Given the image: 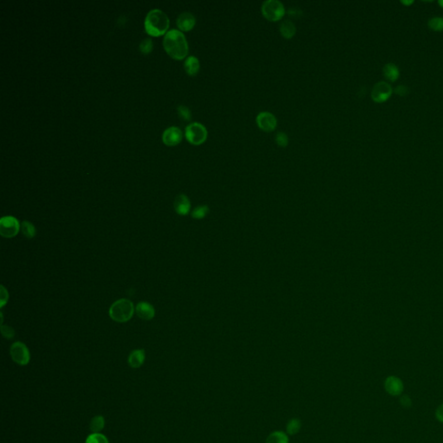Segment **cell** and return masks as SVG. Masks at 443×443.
I'll list each match as a JSON object with an SVG mask.
<instances>
[{"instance_id": "6da1fadb", "label": "cell", "mask_w": 443, "mask_h": 443, "mask_svg": "<svg viewBox=\"0 0 443 443\" xmlns=\"http://www.w3.org/2000/svg\"><path fill=\"white\" fill-rule=\"evenodd\" d=\"M163 46L168 56L178 61L186 58L189 53L186 36L178 30H170L164 36Z\"/></svg>"}, {"instance_id": "7a4b0ae2", "label": "cell", "mask_w": 443, "mask_h": 443, "mask_svg": "<svg viewBox=\"0 0 443 443\" xmlns=\"http://www.w3.org/2000/svg\"><path fill=\"white\" fill-rule=\"evenodd\" d=\"M145 31L152 38H159L168 32L170 19L159 9H153L148 12L145 19Z\"/></svg>"}, {"instance_id": "3957f363", "label": "cell", "mask_w": 443, "mask_h": 443, "mask_svg": "<svg viewBox=\"0 0 443 443\" xmlns=\"http://www.w3.org/2000/svg\"><path fill=\"white\" fill-rule=\"evenodd\" d=\"M134 310L135 308L131 300L127 299H118L110 307V318L118 323H125L132 318Z\"/></svg>"}, {"instance_id": "277c9868", "label": "cell", "mask_w": 443, "mask_h": 443, "mask_svg": "<svg viewBox=\"0 0 443 443\" xmlns=\"http://www.w3.org/2000/svg\"><path fill=\"white\" fill-rule=\"evenodd\" d=\"M261 13L270 22H278L286 13L284 5L278 0H267L261 5Z\"/></svg>"}, {"instance_id": "5b68a950", "label": "cell", "mask_w": 443, "mask_h": 443, "mask_svg": "<svg viewBox=\"0 0 443 443\" xmlns=\"http://www.w3.org/2000/svg\"><path fill=\"white\" fill-rule=\"evenodd\" d=\"M185 135L190 144L200 146L207 140L208 132L203 124L199 122H193L186 127Z\"/></svg>"}, {"instance_id": "8992f818", "label": "cell", "mask_w": 443, "mask_h": 443, "mask_svg": "<svg viewBox=\"0 0 443 443\" xmlns=\"http://www.w3.org/2000/svg\"><path fill=\"white\" fill-rule=\"evenodd\" d=\"M21 225L19 220L12 216H3L0 220V234L5 238H12L19 234Z\"/></svg>"}, {"instance_id": "52a82bcc", "label": "cell", "mask_w": 443, "mask_h": 443, "mask_svg": "<svg viewBox=\"0 0 443 443\" xmlns=\"http://www.w3.org/2000/svg\"><path fill=\"white\" fill-rule=\"evenodd\" d=\"M11 356L15 363L19 365H26L31 359L30 351L22 342H15L11 346Z\"/></svg>"}, {"instance_id": "ba28073f", "label": "cell", "mask_w": 443, "mask_h": 443, "mask_svg": "<svg viewBox=\"0 0 443 443\" xmlns=\"http://www.w3.org/2000/svg\"><path fill=\"white\" fill-rule=\"evenodd\" d=\"M383 387L387 394L391 397H400L404 390L403 382L397 376H389L386 378L384 380Z\"/></svg>"}, {"instance_id": "9c48e42d", "label": "cell", "mask_w": 443, "mask_h": 443, "mask_svg": "<svg viewBox=\"0 0 443 443\" xmlns=\"http://www.w3.org/2000/svg\"><path fill=\"white\" fill-rule=\"evenodd\" d=\"M256 124L263 132L271 133L276 128V118L269 112H261L256 116Z\"/></svg>"}, {"instance_id": "30bf717a", "label": "cell", "mask_w": 443, "mask_h": 443, "mask_svg": "<svg viewBox=\"0 0 443 443\" xmlns=\"http://www.w3.org/2000/svg\"><path fill=\"white\" fill-rule=\"evenodd\" d=\"M182 140V131L178 127H170L166 129L162 134L163 143L167 147H176Z\"/></svg>"}, {"instance_id": "8fae6325", "label": "cell", "mask_w": 443, "mask_h": 443, "mask_svg": "<svg viewBox=\"0 0 443 443\" xmlns=\"http://www.w3.org/2000/svg\"><path fill=\"white\" fill-rule=\"evenodd\" d=\"M391 93L392 89L389 84L384 82H379L373 87L371 92V97L376 103H383L390 98Z\"/></svg>"}, {"instance_id": "7c38bea8", "label": "cell", "mask_w": 443, "mask_h": 443, "mask_svg": "<svg viewBox=\"0 0 443 443\" xmlns=\"http://www.w3.org/2000/svg\"><path fill=\"white\" fill-rule=\"evenodd\" d=\"M176 23L178 31L181 32H188L193 30L194 27L196 25V18L190 12H183L178 16Z\"/></svg>"}, {"instance_id": "4fadbf2b", "label": "cell", "mask_w": 443, "mask_h": 443, "mask_svg": "<svg viewBox=\"0 0 443 443\" xmlns=\"http://www.w3.org/2000/svg\"><path fill=\"white\" fill-rule=\"evenodd\" d=\"M137 315L144 320H150L154 317L155 310L152 305L148 302H140L135 307Z\"/></svg>"}, {"instance_id": "5bb4252c", "label": "cell", "mask_w": 443, "mask_h": 443, "mask_svg": "<svg viewBox=\"0 0 443 443\" xmlns=\"http://www.w3.org/2000/svg\"><path fill=\"white\" fill-rule=\"evenodd\" d=\"M174 209L178 215L186 216L190 211V202L185 194H180L176 197L174 202Z\"/></svg>"}, {"instance_id": "9a60e30c", "label": "cell", "mask_w": 443, "mask_h": 443, "mask_svg": "<svg viewBox=\"0 0 443 443\" xmlns=\"http://www.w3.org/2000/svg\"><path fill=\"white\" fill-rule=\"evenodd\" d=\"M184 68L186 74L189 76H197L200 70V63L197 57L190 56L187 57L184 63Z\"/></svg>"}, {"instance_id": "2e32d148", "label": "cell", "mask_w": 443, "mask_h": 443, "mask_svg": "<svg viewBox=\"0 0 443 443\" xmlns=\"http://www.w3.org/2000/svg\"><path fill=\"white\" fill-rule=\"evenodd\" d=\"M145 358H146V354H145V351L143 349L134 350L133 352L130 353L128 357V364L130 367L134 368V369L140 368L144 363Z\"/></svg>"}, {"instance_id": "e0dca14e", "label": "cell", "mask_w": 443, "mask_h": 443, "mask_svg": "<svg viewBox=\"0 0 443 443\" xmlns=\"http://www.w3.org/2000/svg\"><path fill=\"white\" fill-rule=\"evenodd\" d=\"M280 33L286 39H291L296 34V27L290 20L282 21L280 25Z\"/></svg>"}, {"instance_id": "ac0fdd59", "label": "cell", "mask_w": 443, "mask_h": 443, "mask_svg": "<svg viewBox=\"0 0 443 443\" xmlns=\"http://www.w3.org/2000/svg\"><path fill=\"white\" fill-rule=\"evenodd\" d=\"M382 71H383V75L385 76V78L389 80V81H391V82L396 81V80L398 79V76H399L398 68L393 63H387L383 67Z\"/></svg>"}, {"instance_id": "d6986e66", "label": "cell", "mask_w": 443, "mask_h": 443, "mask_svg": "<svg viewBox=\"0 0 443 443\" xmlns=\"http://www.w3.org/2000/svg\"><path fill=\"white\" fill-rule=\"evenodd\" d=\"M266 443H289V439L284 432L274 431L269 435Z\"/></svg>"}, {"instance_id": "ffe728a7", "label": "cell", "mask_w": 443, "mask_h": 443, "mask_svg": "<svg viewBox=\"0 0 443 443\" xmlns=\"http://www.w3.org/2000/svg\"><path fill=\"white\" fill-rule=\"evenodd\" d=\"M21 231H22L23 235L27 239H32L37 234L36 228L29 221H23V223L21 224Z\"/></svg>"}, {"instance_id": "44dd1931", "label": "cell", "mask_w": 443, "mask_h": 443, "mask_svg": "<svg viewBox=\"0 0 443 443\" xmlns=\"http://www.w3.org/2000/svg\"><path fill=\"white\" fill-rule=\"evenodd\" d=\"M105 426V419L103 416H96L90 422V430L93 433H100Z\"/></svg>"}, {"instance_id": "7402d4cb", "label": "cell", "mask_w": 443, "mask_h": 443, "mask_svg": "<svg viewBox=\"0 0 443 443\" xmlns=\"http://www.w3.org/2000/svg\"><path fill=\"white\" fill-rule=\"evenodd\" d=\"M301 428V422L299 419L294 418L289 421L287 424V432L288 435L290 436H295L297 433H299Z\"/></svg>"}, {"instance_id": "603a6c76", "label": "cell", "mask_w": 443, "mask_h": 443, "mask_svg": "<svg viewBox=\"0 0 443 443\" xmlns=\"http://www.w3.org/2000/svg\"><path fill=\"white\" fill-rule=\"evenodd\" d=\"M178 117L180 118L184 122H190L191 120V112L186 106L179 105L177 108Z\"/></svg>"}, {"instance_id": "cb8c5ba5", "label": "cell", "mask_w": 443, "mask_h": 443, "mask_svg": "<svg viewBox=\"0 0 443 443\" xmlns=\"http://www.w3.org/2000/svg\"><path fill=\"white\" fill-rule=\"evenodd\" d=\"M152 49H153V42H152V39L146 38L140 42V50L141 53L148 55L152 52Z\"/></svg>"}, {"instance_id": "d4e9b609", "label": "cell", "mask_w": 443, "mask_h": 443, "mask_svg": "<svg viewBox=\"0 0 443 443\" xmlns=\"http://www.w3.org/2000/svg\"><path fill=\"white\" fill-rule=\"evenodd\" d=\"M86 443H108V440L106 436L100 433H93L92 435L88 436Z\"/></svg>"}, {"instance_id": "484cf974", "label": "cell", "mask_w": 443, "mask_h": 443, "mask_svg": "<svg viewBox=\"0 0 443 443\" xmlns=\"http://www.w3.org/2000/svg\"><path fill=\"white\" fill-rule=\"evenodd\" d=\"M428 26L435 31H443V18H434L428 21Z\"/></svg>"}, {"instance_id": "4316f807", "label": "cell", "mask_w": 443, "mask_h": 443, "mask_svg": "<svg viewBox=\"0 0 443 443\" xmlns=\"http://www.w3.org/2000/svg\"><path fill=\"white\" fill-rule=\"evenodd\" d=\"M275 142L280 148H287L288 145V137L283 132H279L275 136Z\"/></svg>"}, {"instance_id": "83f0119b", "label": "cell", "mask_w": 443, "mask_h": 443, "mask_svg": "<svg viewBox=\"0 0 443 443\" xmlns=\"http://www.w3.org/2000/svg\"><path fill=\"white\" fill-rule=\"evenodd\" d=\"M208 211V209L206 206H199V207H197V208L194 210L191 215L193 216L194 218H197V219H199V218H202L205 216V214Z\"/></svg>"}, {"instance_id": "f1b7e54d", "label": "cell", "mask_w": 443, "mask_h": 443, "mask_svg": "<svg viewBox=\"0 0 443 443\" xmlns=\"http://www.w3.org/2000/svg\"><path fill=\"white\" fill-rule=\"evenodd\" d=\"M1 332H2V335L7 339H11L12 338L15 337V331L10 326H3L2 325V326H1Z\"/></svg>"}, {"instance_id": "f546056e", "label": "cell", "mask_w": 443, "mask_h": 443, "mask_svg": "<svg viewBox=\"0 0 443 443\" xmlns=\"http://www.w3.org/2000/svg\"><path fill=\"white\" fill-rule=\"evenodd\" d=\"M0 307H4L5 304L7 303L8 298H9V295H8V292L5 288H4V286H1V292H0Z\"/></svg>"}, {"instance_id": "4dcf8cb0", "label": "cell", "mask_w": 443, "mask_h": 443, "mask_svg": "<svg viewBox=\"0 0 443 443\" xmlns=\"http://www.w3.org/2000/svg\"><path fill=\"white\" fill-rule=\"evenodd\" d=\"M436 420L440 422L441 423H443V403L436 409Z\"/></svg>"}, {"instance_id": "1f68e13d", "label": "cell", "mask_w": 443, "mask_h": 443, "mask_svg": "<svg viewBox=\"0 0 443 443\" xmlns=\"http://www.w3.org/2000/svg\"><path fill=\"white\" fill-rule=\"evenodd\" d=\"M395 92H396L398 95H401V96H405V95L409 93V88L405 87V86H401V85H400V86L396 87Z\"/></svg>"}, {"instance_id": "d6a6232c", "label": "cell", "mask_w": 443, "mask_h": 443, "mask_svg": "<svg viewBox=\"0 0 443 443\" xmlns=\"http://www.w3.org/2000/svg\"><path fill=\"white\" fill-rule=\"evenodd\" d=\"M400 401H401V406H403L405 408H409L412 404V401L408 396H402L400 399Z\"/></svg>"}, {"instance_id": "836d02e7", "label": "cell", "mask_w": 443, "mask_h": 443, "mask_svg": "<svg viewBox=\"0 0 443 443\" xmlns=\"http://www.w3.org/2000/svg\"><path fill=\"white\" fill-rule=\"evenodd\" d=\"M401 3H403V4H410L411 3H413V1H402Z\"/></svg>"}, {"instance_id": "e575fe53", "label": "cell", "mask_w": 443, "mask_h": 443, "mask_svg": "<svg viewBox=\"0 0 443 443\" xmlns=\"http://www.w3.org/2000/svg\"><path fill=\"white\" fill-rule=\"evenodd\" d=\"M439 4H440V5H441V6H443V0H440Z\"/></svg>"}]
</instances>
